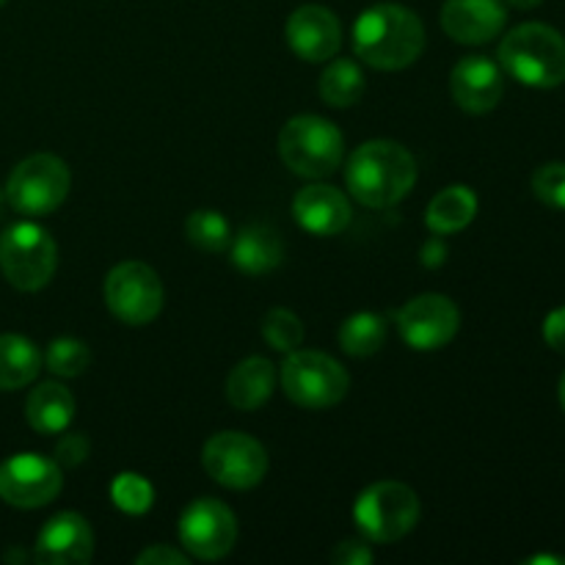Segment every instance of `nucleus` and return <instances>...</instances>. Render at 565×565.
<instances>
[{"label": "nucleus", "instance_id": "obj_3", "mask_svg": "<svg viewBox=\"0 0 565 565\" xmlns=\"http://www.w3.org/2000/svg\"><path fill=\"white\" fill-rule=\"evenodd\" d=\"M500 66L530 88H557L565 83V36L544 22L513 28L500 44Z\"/></svg>", "mask_w": 565, "mask_h": 565}, {"label": "nucleus", "instance_id": "obj_20", "mask_svg": "<svg viewBox=\"0 0 565 565\" xmlns=\"http://www.w3.org/2000/svg\"><path fill=\"white\" fill-rule=\"evenodd\" d=\"M25 419L36 434H64L72 419H75V397L66 386L55 384V381H44L28 395Z\"/></svg>", "mask_w": 565, "mask_h": 565}, {"label": "nucleus", "instance_id": "obj_14", "mask_svg": "<svg viewBox=\"0 0 565 565\" xmlns=\"http://www.w3.org/2000/svg\"><path fill=\"white\" fill-rule=\"evenodd\" d=\"M285 33L292 53L309 64L334 58L342 47V25L334 11L326 6L309 3L292 11Z\"/></svg>", "mask_w": 565, "mask_h": 565}, {"label": "nucleus", "instance_id": "obj_5", "mask_svg": "<svg viewBox=\"0 0 565 565\" xmlns=\"http://www.w3.org/2000/svg\"><path fill=\"white\" fill-rule=\"evenodd\" d=\"M353 519L370 544H395L419 522V497L397 480H381L364 489L353 505Z\"/></svg>", "mask_w": 565, "mask_h": 565}, {"label": "nucleus", "instance_id": "obj_12", "mask_svg": "<svg viewBox=\"0 0 565 565\" xmlns=\"http://www.w3.org/2000/svg\"><path fill=\"white\" fill-rule=\"evenodd\" d=\"M395 326L403 342L414 351H439L461 329V312L456 301L441 292H425L397 309Z\"/></svg>", "mask_w": 565, "mask_h": 565}, {"label": "nucleus", "instance_id": "obj_1", "mask_svg": "<svg viewBox=\"0 0 565 565\" xmlns=\"http://www.w3.org/2000/svg\"><path fill=\"white\" fill-rule=\"evenodd\" d=\"M425 50V25L401 3H375L353 25V53L381 72L412 66Z\"/></svg>", "mask_w": 565, "mask_h": 565}, {"label": "nucleus", "instance_id": "obj_36", "mask_svg": "<svg viewBox=\"0 0 565 565\" xmlns=\"http://www.w3.org/2000/svg\"><path fill=\"white\" fill-rule=\"evenodd\" d=\"M508 3H511L513 9L530 11V9H535V6H541V3H544V0H508Z\"/></svg>", "mask_w": 565, "mask_h": 565}, {"label": "nucleus", "instance_id": "obj_4", "mask_svg": "<svg viewBox=\"0 0 565 565\" xmlns=\"http://www.w3.org/2000/svg\"><path fill=\"white\" fill-rule=\"evenodd\" d=\"M279 158L292 174L320 180L340 169L345 141L337 125L315 114L292 116L279 132Z\"/></svg>", "mask_w": 565, "mask_h": 565}, {"label": "nucleus", "instance_id": "obj_24", "mask_svg": "<svg viewBox=\"0 0 565 565\" xmlns=\"http://www.w3.org/2000/svg\"><path fill=\"white\" fill-rule=\"evenodd\" d=\"M364 88V72L356 61L351 58H334L320 75V97L329 103L331 108H348L362 99Z\"/></svg>", "mask_w": 565, "mask_h": 565}, {"label": "nucleus", "instance_id": "obj_35", "mask_svg": "<svg viewBox=\"0 0 565 565\" xmlns=\"http://www.w3.org/2000/svg\"><path fill=\"white\" fill-rule=\"evenodd\" d=\"M445 254H447V248H445V243H441V235H436L434 241L423 248V263L428 265V268H436V265L445 263Z\"/></svg>", "mask_w": 565, "mask_h": 565}, {"label": "nucleus", "instance_id": "obj_22", "mask_svg": "<svg viewBox=\"0 0 565 565\" xmlns=\"http://www.w3.org/2000/svg\"><path fill=\"white\" fill-rule=\"evenodd\" d=\"M478 215V196L467 185H450L436 193L425 213V224L434 235H452L467 230Z\"/></svg>", "mask_w": 565, "mask_h": 565}, {"label": "nucleus", "instance_id": "obj_11", "mask_svg": "<svg viewBox=\"0 0 565 565\" xmlns=\"http://www.w3.org/2000/svg\"><path fill=\"white\" fill-rule=\"evenodd\" d=\"M64 478L53 458L36 452H17L0 463V500L11 508L33 511L44 508L58 497Z\"/></svg>", "mask_w": 565, "mask_h": 565}, {"label": "nucleus", "instance_id": "obj_21", "mask_svg": "<svg viewBox=\"0 0 565 565\" xmlns=\"http://www.w3.org/2000/svg\"><path fill=\"white\" fill-rule=\"evenodd\" d=\"M276 390V364L265 356H252L237 364L226 379V397L241 412H257Z\"/></svg>", "mask_w": 565, "mask_h": 565}, {"label": "nucleus", "instance_id": "obj_16", "mask_svg": "<svg viewBox=\"0 0 565 565\" xmlns=\"http://www.w3.org/2000/svg\"><path fill=\"white\" fill-rule=\"evenodd\" d=\"M36 561L44 565H86L94 557V533L81 513L64 511L50 519L36 539Z\"/></svg>", "mask_w": 565, "mask_h": 565}, {"label": "nucleus", "instance_id": "obj_10", "mask_svg": "<svg viewBox=\"0 0 565 565\" xmlns=\"http://www.w3.org/2000/svg\"><path fill=\"white\" fill-rule=\"evenodd\" d=\"M202 463L210 478L230 491H248L259 486L268 472V452L257 439L237 430L215 434L204 445Z\"/></svg>", "mask_w": 565, "mask_h": 565}, {"label": "nucleus", "instance_id": "obj_13", "mask_svg": "<svg viewBox=\"0 0 565 565\" xmlns=\"http://www.w3.org/2000/svg\"><path fill=\"white\" fill-rule=\"evenodd\" d=\"M180 541L196 561H221L237 541V519L213 497L191 502L180 519Z\"/></svg>", "mask_w": 565, "mask_h": 565}, {"label": "nucleus", "instance_id": "obj_27", "mask_svg": "<svg viewBox=\"0 0 565 565\" xmlns=\"http://www.w3.org/2000/svg\"><path fill=\"white\" fill-rule=\"evenodd\" d=\"M42 362L47 364V370L53 375H61V379H77V375L86 373L88 364H92V351L86 348V342L75 340V337H58V340L50 342Z\"/></svg>", "mask_w": 565, "mask_h": 565}, {"label": "nucleus", "instance_id": "obj_2", "mask_svg": "<svg viewBox=\"0 0 565 565\" xmlns=\"http://www.w3.org/2000/svg\"><path fill=\"white\" fill-rule=\"evenodd\" d=\"M345 182L351 196L364 207H395L417 182V163L403 143L379 138L353 149Z\"/></svg>", "mask_w": 565, "mask_h": 565}, {"label": "nucleus", "instance_id": "obj_18", "mask_svg": "<svg viewBox=\"0 0 565 565\" xmlns=\"http://www.w3.org/2000/svg\"><path fill=\"white\" fill-rule=\"evenodd\" d=\"M292 215L298 226L315 237H334L351 224V202L334 185H307L292 199Z\"/></svg>", "mask_w": 565, "mask_h": 565}, {"label": "nucleus", "instance_id": "obj_7", "mask_svg": "<svg viewBox=\"0 0 565 565\" xmlns=\"http://www.w3.org/2000/svg\"><path fill=\"white\" fill-rule=\"evenodd\" d=\"M281 390L296 406L320 412L337 406L348 395L351 375L329 353L298 348L287 353L281 364Z\"/></svg>", "mask_w": 565, "mask_h": 565}, {"label": "nucleus", "instance_id": "obj_33", "mask_svg": "<svg viewBox=\"0 0 565 565\" xmlns=\"http://www.w3.org/2000/svg\"><path fill=\"white\" fill-rule=\"evenodd\" d=\"M544 340H546V345L552 348V351L563 353V356H565V307L546 315Z\"/></svg>", "mask_w": 565, "mask_h": 565}, {"label": "nucleus", "instance_id": "obj_8", "mask_svg": "<svg viewBox=\"0 0 565 565\" xmlns=\"http://www.w3.org/2000/svg\"><path fill=\"white\" fill-rule=\"evenodd\" d=\"M70 185L72 177L64 160L47 152L31 154L11 171L6 199L17 213L42 218V215L55 213L64 204Z\"/></svg>", "mask_w": 565, "mask_h": 565}, {"label": "nucleus", "instance_id": "obj_26", "mask_svg": "<svg viewBox=\"0 0 565 565\" xmlns=\"http://www.w3.org/2000/svg\"><path fill=\"white\" fill-rule=\"evenodd\" d=\"M185 235L191 246H196L204 254H221L232 243V226L218 210H196L188 215Z\"/></svg>", "mask_w": 565, "mask_h": 565}, {"label": "nucleus", "instance_id": "obj_23", "mask_svg": "<svg viewBox=\"0 0 565 565\" xmlns=\"http://www.w3.org/2000/svg\"><path fill=\"white\" fill-rule=\"evenodd\" d=\"M42 370V353L28 337L0 334V392L31 384Z\"/></svg>", "mask_w": 565, "mask_h": 565}, {"label": "nucleus", "instance_id": "obj_37", "mask_svg": "<svg viewBox=\"0 0 565 565\" xmlns=\"http://www.w3.org/2000/svg\"><path fill=\"white\" fill-rule=\"evenodd\" d=\"M530 563H533V565L535 563H557V565H563L565 561H563V557H552V555L544 557V555H539V557H533V561H530Z\"/></svg>", "mask_w": 565, "mask_h": 565}, {"label": "nucleus", "instance_id": "obj_38", "mask_svg": "<svg viewBox=\"0 0 565 565\" xmlns=\"http://www.w3.org/2000/svg\"><path fill=\"white\" fill-rule=\"evenodd\" d=\"M557 397H561V406L565 412V373L561 375V386H557Z\"/></svg>", "mask_w": 565, "mask_h": 565}, {"label": "nucleus", "instance_id": "obj_15", "mask_svg": "<svg viewBox=\"0 0 565 565\" xmlns=\"http://www.w3.org/2000/svg\"><path fill=\"white\" fill-rule=\"evenodd\" d=\"M450 94L456 105L467 114H489L500 105L505 94L500 64L486 55H467L450 72Z\"/></svg>", "mask_w": 565, "mask_h": 565}, {"label": "nucleus", "instance_id": "obj_30", "mask_svg": "<svg viewBox=\"0 0 565 565\" xmlns=\"http://www.w3.org/2000/svg\"><path fill=\"white\" fill-rule=\"evenodd\" d=\"M533 193L546 207L565 210V163H546L533 174Z\"/></svg>", "mask_w": 565, "mask_h": 565}, {"label": "nucleus", "instance_id": "obj_32", "mask_svg": "<svg viewBox=\"0 0 565 565\" xmlns=\"http://www.w3.org/2000/svg\"><path fill=\"white\" fill-rule=\"evenodd\" d=\"M331 563L337 565H370L373 563V550L364 541H340L331 552Z\"/></svg>", "mask_w": 565, "mask_h": 565}, {"label": "nucleus", "instance_id": "obj_9", "mask_svg": "<svg viewBox=\"0 0 565 565\" xmlns=\"http://www.w3.org/2000/svg\"><path fill=\"white\" fill-rule=\"evenodd\" d=\"M163 281L147 263H119L105 276V303L127 326H147L163 309Z\"/></svg>", "mask_w": 565, "mask_h": 565}, {"label": "nucleus", "instance_id": "obj_25", "mask_svg": "<svg viewBox=\"0 0 565 565\" xmlns=\"http://www.w3.org/2000/svg\"><path fill=\"white\" fill-rule=\"evenodd\" d=\"M390 326L386 318L379 312H356L342 323L340 329V345L348 356L367 359L384 348Z\"/></svg>", "mask_w": 565, "mask_h": 565}, {"label": "nucleus", "instance_id": "obj_34", "mask_svg": "<svg viewBox=\"0 0 565 565\" xmlns=\"http://www.w3.org/2000/svg\"><path fill=\"white\" fill-rule=\"evenodd\" d=\"M138 565H185L188 563V555H182V552L171 550V546L166 544H154L149 546V550H143L141 555L136 557Z\"/></svg>", "mask_w": 565, "mask_h": 565}, {"label": "nucleus", "instance_id": "obj_29", "mask_svg": "<svg viewBox=\"0 0 565 565\" xmlns=\"http://www.w3.org/2000/svg\"><path fill=\"white\" fill-rule=\"evenodd\" d=\"M110 497H114V502L121 508V511L143 513L152 508L154 491L141 475L125 472L114 480V486H110Z\"/></svg>", "mask_w": 565, "mask_h": 565}, {"label": "nucleus", "instance_id": "obj_6", "mask_svg": "<svg viewBox=\"0 0 565 565\" xmlns=\"http://www.w3.org/2000/svg\"><path fill=\"white\" fill-rule=\"evenodd\" d=\"M58 265V246L44 226L22 221L0 235V270L6 281L22 292L50 285Z\"/></svg>", "mask_w": 565, "mask_h": 565}, {"label": "nucleus", "instance_id": "obj_19", "mask_svg": "<svg viewBox=\"0 0 565 565\" xmlns=\"http://www.w3.org/2000/svg\"><path fill=\"white\" fill-rule=\"evenodd\" d=\"M226 252L241 274L265 276L279 268V263L285 259V243L268 224H252L241 235L232 237Z\"/></svg>", "mask_w": 565, "mask_h": 565}, {"label": "nucleus", "instance_id": "obj_31", "mask_svg": "<svg viewBox=\"0 0 565 565\" xmlns=\"http://www.w3.org/2000/svg\"><path fill=\"white\" fill-rule=\"evenodd\" d=\"M88 450H92V445H88L86 436L66 434L55 447V461H58V467H77V463L86 461Z\"/></svg>", "mask_w": 565, "mask_h": 565}, {"label": "nucleus", "instance_id": "obj_28", "mask_svg": "<svg viewBox=\"0 0 565 565\" xmlns=\"http://www.w3.org/2000/svg\"><path fill=\"white\" fill-rule=\"evenodd\" d=\"M263 337L274 351L290 353L303 345V323L290 309H270L263 318Z\"/></svg>", "mask_w": 565, "mask_h": 565}, {"label": "nucleus", "instance_id": "obj_39", "mask_svg": "<svg viewBox=\"0 0 565 565\" xmlns=\"http://www.w3.org/2000/svg\"><path fill=\"white\" fill-rule=\"evenodd\" d=\"M6 3V0H0V6H3Z\"/></svg>", "mask_w": 565, "mask_h": 565}, {"label": "nucleus", "instance_id": "obj_17", "mask_svg": "<svg viewBox=\"0 0 565 565\" xmlns=\"http://www.w3.org/2000/svg\"><path fill=\"white\" fill-rule=\"evenodd\" d=\"M508 22L505 0H447L441 28L458 44H486L500 36Z\"/></svg>", "mask_w": 565, "mask_h": 565}]
</instances>
